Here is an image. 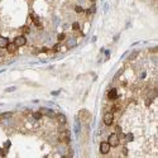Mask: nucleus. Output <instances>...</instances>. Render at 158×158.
Instances as JSON below:
<instances>
[{
    "label": "nucleus",
    "instance_id": "f257e3e1",
    "mask_svg": "<svg viewBox=\"0 0 158 158\" xmlns=\"http://www.w3.org/2000/svg\"><path fill=\"white\" fill-rule=\"evenodd\" d=\"M119 135L116 133H113L109 135V139H108V143L110 144V147H118L119 145Z\"/></svg>",
    "mask_w": 158,
    "mask_h": 158
},
{
    "label": "nucleus",
    "instance_id": "9d476101",
    "mask_svg": "<svg viewBox=\"0 0 158 158\" xmlns=\"http://www.w3.org/2000/svg\"><path fill=\"white\" fill-rule=\"evenodd\" d=\"M57 120H58V123H60V124H66L67 119H66V116H65V115L60 114V115H57Z\"/></svg>",
    "mask_w": 158,
    "mask_h": 158
},
{
    "label": "nucleus",
    "instance_id": "4468645a",
    "mask_svg": "<svg viewBox=\"0 0 158 158\" xmlns=\"http://www.w3.org/2000/svg\"><path fill=\"white\" fill-rule=\"evenodd\" d=\"M75 10L77 11V13H81V11H82V8H81V7H76V8H75Z\"/></svg>",
    "mask_w": 158,
    "mask_h": 158
},
{
    "label": "nucleus",
    "instance_id": "9b49d317",
    "mask_svg": "<svg viewBox=\"0 0 158 158\" xmlns=\"http://www.w3.org/2000/svg\"><path fill=\"white\" fill-rule=\"evenodd\" d=\"M67 44H68V47H74L76 44V39H75V38H71V39H68Z\"/></svg>",
    "mask_w": 158,
    "mask_h": 158
},
{
    "label": "nucleus",
    "instance_id": "20e7f679",
    "mask_svg": "<svg viewBox=\"0 0 158 158\" xmlns=\"http://www.w3.org/2000/svg\"><path fill=\"white\" fill-rule=\"evenodd\" d=\"M109 151H110V144L108 142H101V144H100V152L102 154H106V153H109Z\"/></svg>",
    "mask_w": 158,
    "mask_h": 158
},
{
    "label": "nucleus",
    "instance_id": "dca6fc26",
    "mask_svg": "<svg viewBox=\"0 0 158 158\" xmlns=\"http://www.w3.org/2000/svg\"><path fill=\"white\" fill-rule=\"evenodd\" d=\"M13 90H15V87H10V89H8L7 91H13Z\"/></svg>",
    "mask_w": 158,
    "mask_h": 158
},
{
    "label": "nucleus",
    "instance_id": "6e6552de",
    "mask_svg": "<svg viewBox=\"0 0 158 158\" xmlns=\"http://www.w3.org/2000/svg\"><path fill=\"white\" fill-rule=\"evenodd\" d=\"M60 140H61V142H68V140H70L68 131H65V133H61V134H60Z\"/></svg>",
    "mask_w": 158,
    "mask_h": 158
},
{
    "label": "nucleus",
    "instance_id": "0eeeda50",
    "mask_svg": "<svg viewBox=\"0 0 158 158\" xmlns=\"http://www.w3.org/2000/svg\"><path fill=\"white\" fill-rule=\"evenodd\" d=\"M108 98L110 99V100H115L116 98H118V91H116L115 89H112L108 94Z\"/></svg>",
    "mask_w": 158,
    "mask_h": 158
},
{
    "label": "nucleus",
    "instance_id": "1a4fd4ad",
    "mask_svg": "<svg viewBox=\"0 0 158 158\" xmlns=\"http://www.w3.org/2000/svg\"><path fill=\"white\" fill-rule=\"evenodd\" d=\"M40 113H42V114H46V115L51 116V118H53V116H54V113L52 112V110H48V109H40Z\"/></svg>",
    "mask_w": 158,
    "mask_h": 158
},
{
    "label": "nucleus",
    "instance_id": "2eb2a0df",
    "mask_svg": "<svg viewBox=\"0 0 158 158\" xmlns=\"http://www.w3.org/2000/svg\"><path fill=\"white\" fill-rule=\"evenodd\" d=\"M63 38H65V34H60V36H58V39L60 40H62Z\"/></svg>",
    "mask_w": 158,
    "mask_h": 158
},
{
    "label": "nucleus",
    "instance_id": "f03ea898",
    "mask_svg": "<svg viewBox=\"0 0 158 158\" xmlns=\"http://www.w3.org/2000/svg\"><path fill=\"white\" fill-rule=\"evenodd\" d=\"M14 44H15L17 47H23L27 44V38H25L24 36H18L15 37V39H14Z\"/></svg>",
    "mask_w": 158,
    "mask_h": 158
},
{
    "label": "nucleus",
    "instance_id": "ddd939ff",
    "mask_svg": "<svg viewBox=\"0 0 158 158\" xmlns=\"http://www.w3.org/2000/svg\"><path fill=\"white\" fill-rule=\"evenodd\" d=\"M72 28H74L75 31H77V29H80V25H78V23H74V25H72Z\"/></svg>",
    "mask_w": 158,
    "mask_h": 158
},
{
    "label": "nucleus",
    "instance_id": "f3484780",
    "mask_svg": "<svg viewBox=\"0 0 158 158\" xmlns=\"http://www.w3.org/2000/svg\"><path fill=\"white\" fill-rule=\"evenodd\" d=\"M1 154H3V153H1V152H0V156H1Z\"/></svg>",
    "mask_w": 158,
    "mask_h": 158
},
{
    "label": "nucleus",
    "instance_id": "39448f33",
    "mask_svg": "<svg viewBox=\"0 0 158 158\" xmlns=\"http://www.w3.org/2000/svg\"><path fill=\"white\" fill-rule=\"evenodd\" d=\"M9 44V39L7 37H0V48H7Z\"/></svg>",
    "mask_w": 158,
    "mask_h": 158
},
{
    "label": "nucleus",
    "instance_id": "423d86ee",
    "mask_svg": "<svg viewBox=\"0 0 158 158\" xmlns=\"http://www.w3.org/2000/svg\"><path fill=\"white\" fill-rule=\"evenodd\" d=\"M7 49H8V52H9L10 54H13V53H15V52H17V49H18V47H17L15 44H14V42H13V43H9V44H8Z\"/></svg>",
    "mask_w": 158,
    "mask_h": 158
},
{
    "label": "nucleus",
    "instance_id": "f8f14e48",
    "mask_svg": "<svg viewBox=\"0 0 158 158\" xmlns=\"http://www.w3.org/2000/svg\"><path fill=\"white\" fill-rule=\"evenodd\" d=\"M40 116H42V113H34V118L36 119H40Z\"/></svg>",
    "mask_w": 158,
    "mask_h": 158
},
{
    "label": "nucleus",
    "instance_id": "7ed1b4c3",
    "mask_svg": "<svg viewBox=\"0 0 158 158\" xmlns=\"http://www.w3.org/2000/svg\"><path fill=\"white\" fill-rule=\"evenodd\" d=\"M102 120H104V124L105 125H112L113 124V121H114V114L113 113H106L104 115V118H102Z\"/></svg>",
    "mask_w": 158,
    "mask_h": 158
},
{
    "label": "nucleus",
    "instance_id": "a211bd4d",
    "mask_svg": "<svg viewBox=\"0 0 158 158\" xmlns=\"http://www.w3.org/2000/svg\"><path fill=\"white\" fill-rule=\"evenodd\" d=\"M92 1H94V0H92Z\"/></svg>",
    "mask_w": 158,
    "mask_h": 158
}]
</instances>
